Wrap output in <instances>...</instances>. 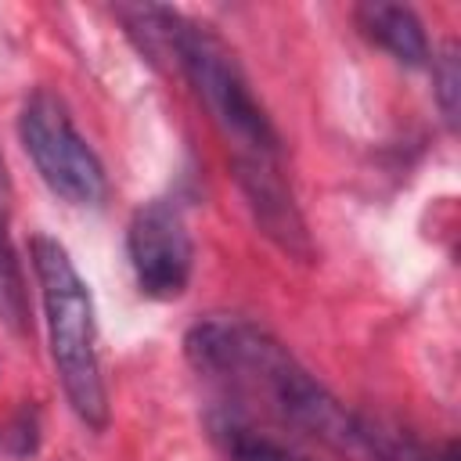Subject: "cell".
I'll use <instances>...</instances> for the list:
<instances>
[{
	"label": "cell",
	"instance_id": "obj_1",
	"mask_svg": "<svg viewBox=\"0 0 461 461\" xmlns=\"http://www.w3.org/2000/svg\"><path fill=\"white\" fill-rule=\"evenodd\" d=\"M184 353L198 375L263 400L277 418L310 436H321L328 447L367 450L364 425L346 407H339V400L259 324L241 317L198 321L184 339Z\"/></svg>",
	"mask_w": 461,
	"mask_h": 461
},
{
	"label": "cell",
	"instance_id": "obj_2",
	"mask_svg": "<svg viewBox=\"0 0 461 461\" xmlns=\"http://www.w3.org/2000/svg\"><path fill=\"white\" fill-rule=\"evenodd\" d=\"M119 18L148 58L173 54L234 151V162H281V137L256 101L234 50L209 29L169 7H122Z\"/></svg>",
	"mask_w": 461,
	"mask_h": 461
},
{
	"label": "cell",
	"instance_id": "obj_3",
	"mask_svg": "<svg viewBox=\"0 0 461 461\" xmlns=\"http://www.w3.org/2000/svg\"><path fill=\"white\" fill-rule=\"evenodd\" d=\"M29 252H32V270H36L40 292H43L50 357H54L61 389H65L72 411L90 429H104L108 396H104V378H101L90 288L79 277L76 263L68 259L65 245H58L54 238L36 234L29 241Z\"/></svg>",
	"mask_w": 461,
	"mask_h": 461
},
{
	"label": "cell",
	"instance_id": "obj_4",
	"mask_svg": "<svg viewBox=\"0 0 461 461\" xmlns=\"http://www.w3.org/2000/svg\"><path fill=\"white\" fill-rule=\"evenodd\" d=\"M18 137L36 173L58 198L72 205H97L104 198V166L72 126L68 108L61 104L58 94L36 90L22 104Z\"/></svg>",
	"mask_w": 461,
	"mask_h": 461
},
{
	"label": "cell",
	"instance_id": "obj_5",
	"mask_svg": "<svg viewBox=\"0 0 461 461\" xmlns=\"http://www.w3.org/2000/svg\"><path fill=\"white\" fill-rule=\"evenodd\" d=\"M133 277L144 295L151 299H176L184 295L194 267V245L184 223V212L158 198L133 212L126 234Z\"/></svg>",
	"mask_w": 461,
	"mask_h": 461
},
{
	"label": "cell",
	"instance_id": "obj_6",
	"mask_svg": "<svg viewBox=\"0 0 461 461\" xmlns=\"http://www.w3.org/2000/svg\"><path fill=\"white\" fill-rule=\"evenodd\" d=\"M238 184L249 198V209L256 212V223L267 238H274L285 252L310 256V234L295 209V198L285 184L281 162H234Z\"/></svg>",
	"mask_w": 461,
	"mask_h": 461
},
{
	"label": "cell",
	"instance_id": "obj_7",
	"mask_svg": "<svg viewBox=\"0 0 461 461\" xmlns=\"http://www.w3.org/2000/svg\"><path fill=\"white\" fill-rule=\"evenodd\" d=\"M357 25L364 29L367 40L385 47L396 61L403 65H425L429 61V40L418 22V14L403 4H360L357 7Z\"/></svg>",
	"mask_w": 461,
	"mask_h": 461
},
{
	"label": "cell",
	"instance_id": "obj_8",
	"mask_svg": "<svg viewBox=\"0 0 461 461\" xmlns=\"http://www.w3.org/2000/svg\"><path fill=\"white\" fill-rule=\"evenodd\" d=\"M11 180L0 158V317L7 321L11 331H25L29 321V306H25V281H22V267L11 245Z\"/></svg>",
	"mask_w": 461,
	"mask_h": 461
},
{
	"label": "cell",
	"instance_id": "obj_9",
	"mask_svg": "<svg viewBox=\"0 0 461 461\" xmlns=\"http://www.w3.org/2000/svg\"><path fill=\"white\" fill-rule=\"evenodd\" d=\"M216 432L227 447V457L230 461H306L299 454H292L285 443L263 436V432H252L249 425L227 418V421H216Z\"/></svg>",
	"mask_w": 461,
	"mask_h": 461
},
{
	"label": "cell",
	"instance_id": "obj_10",
	"mask_svg": "<svg viewBox=\"0 0 461 461\" xmlns=\"http://www.w3.org/2000/svg\"><path fill=\"white\" fill-rule=\"evenodd\" d=\"M457 90H461V68H457V47L447 43L439 61H436V97H439V108L447 115V122L454 126L457 122Z\"/></svg>",
	"mask_w": 461,
	"mask_h": 461
},
{
	"label": "cell",
	"instance_id": "obj_11",
	"mask_svg": "<svg viewBox=\"0 0 461 461\" xmlns=\"http://www.w3.org/2000/svg\"><path fill=\"white\" fill-rule=\"evenodd\" d=\"M425 461H457V447L450 443V447H447V450H443L439 457H425Z\"/></svg>",
	"mask_w": 461,
	"mask_h": 461
}]
</instances>
